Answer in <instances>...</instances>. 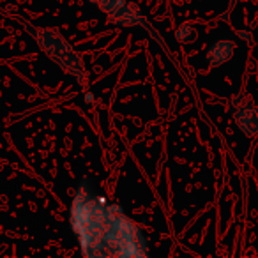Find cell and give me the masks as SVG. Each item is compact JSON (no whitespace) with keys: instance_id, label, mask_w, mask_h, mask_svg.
I'll use <instances>...</instances> for the list:
<instances>
[{"instance_id":"6da1fadb","label":"cell","mask_w":258,"mask_h":258,"mask_svg":"<svg viewBox=\"0 0 258 258\" xmlns=\"http://www.w3.org/2000/svg\"><path fill=\"white\" fill-rule=\"evenodd\" d=\"M69 226L82 254L89 258H147L149 244L142 228L124 209L96 193L82 179L69 205Z\"/></svg>"},{"instance_id":"7a4b0ae2","label":"cell","mask_w":258,"mask_h":258,"mask_svg":"<svg viewBox=\"0 0 258 258\" xmlns=\"http://www.w3.org/2000/svg\"><path fill=\"white\" fill-rule=\"evenodd\" d=\"M29 34L37 41L39 48L55 62L60 66L62 71H66L69 76H75L78 83H85V69H83V62L80 55L73 50V46L57 32L51 29H36V27H29Z\"/></svg>"},{"instance_id":"3957f363","label":"cell","mask_w":258,"mask_h":258,"mask_svg":"<svg viewBox=\"0 0 258 258\" xmlns=\"http://www.w3.org/2000/svg\"><path fill=\"white\" fill-rule=\"evenodd\" d=\"M228 110L237 127L246 137H258V106L246 94H235L230 99Z\"/></svg>"},{"instance_id":"277c9868","label":"cell","mask_w":258,"mask_h":258,"mask_svg":"<svg viewBox=\"0 0 258 258\" xmlns=\"http://www.w3.org/2000/svg\"><path fill=\"white\" fill-rule=\"evenodd\" d=\"M106 16H108V22L115 23V25H120V27H145V29L151 30V34L156 37V39H159V36H156L154 30L147 25V20H145L144 13L140 11V8H138L137 4H133V2H127V0H125L120 8H117L113 13H110V15H106ZM159 41H161V39H159Z\"/></svg>"},{"instance_id":"5b68a950","label":"cell","mask_w":258,"mask_h":258,"mask_svg":"<svg viewBox=\"0 0 258 258\" xmlns=\"http://www.w3.org/2000/svg\"><path fill=\"white\" fill-rule=\"evenodd\" d=\"M233 51H235V41L233 39H219L209 46L205 58L211 68H219V66L226 64L232 58Z\"/></svg>"},{"instance_id":"8992f818","label":"cell","mask_w":258,"mask_h":258,"mask_svg":"<svg viewBox=\"0 0 258 258\" xmlns=\"http://www.w3.org/2000/svg\"><path fill=\"white\" fill-rule=\"evenodd\" d=\"M175 37H177V41L182 44L191 43V41H195V37H197V30H195V27L191 25V23H182V25L177 29Z\"/></svg>"},{"instance_id":"52a82bcc","label":"cell","mask_w":258,"mask_h":258,"mask_svg":"<svg viewBox=\"0 0 258 258\" xmlns=\"http://www.w3.org/2000/svg\"><path fill=\"white\" fill-rule=\"evenodd\" d=\"M90 4L96 6L99 11L106 13V15H110V13H113L117 8H120L122 4H124L125 0H89Z\"/></svg>"},{"instance_id":"ba28073f","label":"cell","mask_w":258,"mask_h":258,"mask_svg":"<svg viewBox=\"0 0 258 258\" xmlns=\"http://www.w3.org/2000/svg\"><path fill=\"white\" fill-rule=\"evenodd\" d=\"M237 36L244 37V39H247V41H251V34H247V30H237Z\"/></svg>"}]
</instances>
